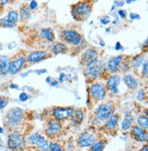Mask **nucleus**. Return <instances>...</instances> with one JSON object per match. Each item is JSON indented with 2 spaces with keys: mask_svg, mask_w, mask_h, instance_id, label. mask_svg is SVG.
I'll return each mask as SVG.
<instances>
[{
  "mask_svg": "<svg viewBox=\"0 0 148 151\" xmlns=\"http://www.w3.org/2000/svg\"><path fill=\"white\" fill-rule=\"evenodd\" d=\"M24 120V110L19 107H14L6 112V125L11 129H16Z\"/></svg>",
  "mask_w": 148,
  "mask_h": 151,
  "instance_id": "obj_1",
  "label": "nucleus"
},
{
  "mask_svg": "<svg viewBox=\"0 0 148 151\" xmlns=\"http://www.w3.org/2000/svg\"><path fill=\"white\" fill-rule=\"evenodd\" d=\"M26 140L25 137L18 131H14L8 136L7 147L13 151H21L26 147Z\"/></svg>",
  "mask_w": 148,
  "mask_h": 151,
  "instance_id": "obj_2",
  "label": "nucleus"
},
{
  "mask_svg": "<svg viewBox=\"0 0 148 151\" xmlns=\"http://www.w3.org/2000/svg\"><path fill=\"white\" fill-rule=\"evenodd\" d=\"M92 11V6L88 2H80L73 6L72 15L75 19L84 20L87 19Z\"/></svg>",
  "mask_w": 148,
  "mask_h": 151,
  "instance_id": "obj_3",
  "label": "nucleus"
},
{
  "mask_svg": "<svg viewBox=\"0 0 148 151\" xmlns=\"http://www.w3.org/2000/svg\"><path fill=\"white\" fill-rule=\"evenodd\" d=\"M62 39L75 47H79L83 43V37L73 29H66L62 32Z\"/></svg>",
  "mask_w": 148,
  "mask_h": 151,
  "instance_id": "obj_4",
  "label": "nucleus"
},
{
  "mask_svg": "<svg viewBox=\"0 0 148 151\" xmlns=\"http://www.w3.org/2000/svg\"><path fill=\"white\" fill-rule=\"evenodd\" d=\"M114 105L111 103H104L101 104L96 110V116L97 119L101 121L107 120L108 118L114 114Z\"/></svg>",
  "mask_w": 148,
  "mask_h": 151,
  "instance_id": "obj_5",
  "label": "nucleus"
},
{
  "mask_svg": "<svg viewBox=\"0 0 148 151\" xmlns=\"http://www.w3.org/2000/svg\"><path fill=\"white\" fill-rule=\"evenodd\" d=\"M26 142L32 146L37 147L41 151L49 150V145L48 142L46 141V139L38 133H34L32 135H30L26 140Z\"/></svg>",
  "mask_w": 148,
  "mask_h": 151,
  "instance_id": "obj_6",
  "label": "nucleus"
},
{
  "mask_svg": "<svg viewBox=\"0 0 148 151\" xmlns=\"http://www.w3.org/2000/svg\"><path fill=\"white\" fill-rule=\"evenodd\" d=\"M103 68H104V65L101 61L99 60L94 61L93 63L87 66V68H86L87 77L91 80H94L100 77L101 71L103 70Z\"/></svg>",
  "mask_w": 148,
  "mask_h": 151,
  "instance_id": "obj_7",
  "label": "nucleus"
},
{
  "mask_svg": "<svg viewBox=\"0 0 148 151\" xmlns=\"http://www.w3.org/2000/svg\"><path fill=\"white\" fill-rule=\"evenodd\" d=\"M89 92L92 99H94L97 101H101L105 98L107 88L102 83H94L90 86Z\"/></svg>",
  "mask_w": 148,
  "mask_h": 151,
  "instance_id": "obj_8",
  "label": "nucleus"
},
{
  "mask_svg": "<svg viewBox=\"0 0 148 151\" xmlns=\"http://www.w3.org/2000/svg\"><path fill=\"white\" fill-rule=\"evenodd\" d=\"M74 112V109L72 107H61V106H57V107H54L52 110V116L55 119L58 120V121H62V120H66L68 117H70L72 116Z\"/></svg>",
  "mask_w": 148,
  "mask_h": 151,
  "instance_id": "obj_9",
  "label": "nucleus"
},
{
  "mask_svg": "<svg viewBox=\"0 0 148 151\" xmlns=\"http://www.w3.org/2000/svg\"><path fill=\"white\" fill-rule=\"evenodd\" d=\"M26 63V58L24 55L16 57V58H14L11 62H10L8 73L12 76L17 74L21 69L25 67Z\"/></svg>",
  "mask_w": 148,
  "mask_h": 151,
  "instance_id": "obj_10",
  "label": "nucleus"
},
{
  "mask_svg": "<svg viewBox=\"0 0 148 151\" xmlns=\"http://www.w3.org/2000/svg\"><path fill=\"white\" fill-rule=\"evenodd\" d=\"M96 135L93 132L86 131L83 132L79 137H78V145L82 147H92L94 143H96Z\"/></svg>",
  "mask_w": 148,
  "mask_h": 151,
  "instance_id": "obj_11",
  "label": "nucleus"
},
{
  "mask_svg": "<svg viewBox=\"0 0 148 151\" xmlns=\"http://www.w3.org/2000/svg\"><path fill=\"white\" fill-rule=\"evenodd\" d=\"M62 129V124L60 121L55 119V118H51L48 120L46 124V134L49 137H56L57 136Z\"/></svg>",
  "mask_w": 148,
  "mask_h": 151,
  "instance_id": "obj_12",
  "label": "nucleus"
},
{
  "mask_svg": "<svg viewBox=\"0 0 148 151\" xmlns=\"http://www.w3.org/2000/svg\"><path fill=\"white\" fill-rule=\"evenodd\" d=\"M96 60H97V52L94 48L87 49L83 53V55L81 57V63L86 67Z\"/></svg>",
  "mask_w": 148,
  "mask_h": 151,
  "instance_id": "obj_13",
  "label": "nucleus"
},
{
  "mask_svg": "<svg viewBox=\"0 0 148 151\" xmlns=\"http://www.w3.org/2000/svg\"><path fill=\"white\" fill-rule=\"evenodd\" d=\"M48 57H49V55L46 51H34V52L29 53L26 57V58L27 63L34 64V63H37V62L44 60V59L47 58Z\"/></svg>",
  "mask_w": 148,
  "mask_h": 151,
  "instance_id": "obj_14",
  "label": "nucleus"
},
{
  "mask_svg": "<svg viewBox=\"0 0 148 151\" xmlns=\"http://www.w3.org/2000/svg\"><path fill=\"white\" fill-rule=\"evenodd\" d=\"M120 77L118 75H112L108 78L107 82V89L112 92L113 94H117L119 92L118 90V86L120 84Z\"/></svg>",
  "mask_w": 148,
  "mask_h": 151,
  "instance_id": "obj_15",
  "label": "nucleus"
},
{
  "mask_svg": "<svg viewBox=\"0 0 148 151\" xmlns=\"http://www.w3.org/2000/svg\"><path fill=\"white\" fill-rule=\"evenodd\" d=\"M131 135L132 137L139 142H144L147 138V132L139 126H133L131 128Z\"/></svg>",
  "mask_w": 148,
  "mask_h": 151,
  "instance_id": "obj_16",
  "label": "nucleus"
},
{
  "mask_svg": "<svg viewBox=\"0 0 148 151\" xmlns=\"http://www.w3.org/2000/svg\"><path fill=\"white\" fill-rule=\"evenodd\" d=\"M123 61H124L123 56H116V57L110 58L108 61V64H107V69L112 73L116 72L117 69L120 68Z\"/></svg>",
  "mask_w": 148,
  "mask_h": 151,
  "instance_id": "obj_17",
  "label": "nucleus"
},
{
  "mask_svg": "<svg viewBox=\"0 0 148 151\" xmlns=\"http://www.w3.org/2000/svg\"><path fill=\"white\" fill-rule=\"evenodd\" d=\"M119 122V115L117 114H113L107 120H105L104 127L107 129V130H114V129L117 127Z\"/></svg>",
  "mask_w": 148,
  "mask_h": 151,
  "instance_id": "obj_18",
  "label": "nucleus"
},
{
  "mask_svg": "<svg viewBox=\"0 0 148 151\" xmlns=\"http://www.w3.org/2000/svg\"><path fill=\"white\" fill-rule=\"evenodd\" d=\"M10 62L11 60L7 56L0 55V75L5 76L8 73Z\"/></svg>",
  "mask_w": 148,
  "mask_h": 151,
  "instance_id": "obj_19",
  "label": "nucleus"
},
{
  "mask_svg": "<svg viewBox=\"0 0 148 151\" xmlns=\"http://www.w3.org/2000/svg\"><path fill=\"white\" fill-rule=\"evenodd\" d=\"M39 35L44 40H46L48 42L54 41L55 38H56L54 32H53V30L51 28H43V29H41L40 32H39Z\"/></svg>",
  "mask_w": 148,
  "mask_h": 151,
  "instance_id": "obj_20",
  "label": "nucleus"
},
{
  "mask_svg": "<svg viewBox=\"0 0 148 151\" xmlns=\"http://www.w3.org/2000/svg\"><path fill=\"white\" fill-rule=\"evenodd\" d=\"M133 122H134L133 116H131V114L126 112L124 114V120H123L122 126H121L122 130L126 131V130H128V129H130L133 127Z\"/></svg>",
  "mask_w": 148,
  "mask_h": 151,
  "instance_id": "obj_21",
  "label": "nucleus"
},
{
  "mask_svg": "<svg viewBox=\"0 0 148 151\" xmlns=\"http://www.w3.org/2000/svg\"><path fill=\"white\" fill-rule=\"evenodd\" d=\"M124 82L130 89H135L137 87H138V83H137L136 79L133 77L132 75H124Z\"/></svg>",
  "mask_w": 148,
  "mask_h": 151,
  "instance_id": "obj_22",
  "label": "nucleus"
},
{
  "mask_svg": "<svg viewBox=\"0 0 148 151\" xmlns=\"http://www.w3.org/2000/svg\"><path fill=\"white\" fill-rule=\"evenodd\" d=\"M67 50V47L64 44V43H60V42H56L54 43L51 47V52L53 54H61V53H65Z\"/></svg>",
  "mask_w": 148,
  "mask_h": 151,
  "instance_id": "obj_23",
  "label": "nucleus"
},
{
  "mask_svg": "<svg viewBox=\"0 0 148 151\" xmlns=\"http://www.w3.org/2000/svg\"><path fill=\"white\" fill-rule=\"evenodd\" d=\"M72 120L75 122L76 124H80L83 121V118H84V113L82 110L78 109V110H74L72 116Z\"/></svg>",
  "mask_w": 148,
  "mask_h": 151,
  "instance_id": "obj_24",
  "label": "nucleus"
},
{
  "mask_svg": "<svg viewBox=\"0 0 148 151\" xmlns=\"http://www.w3.org/2000/svg\"><path fill=\"white\" fill-rule=\"evenodd\" d=\"M144 56L143 55H138V56H136L135 58H133V60L131 62V65H132V67L134 68H138L144 64Z\"/></svg>",
  "mask_w": 148,
  "mask_h": 151,
  "instance_id": "obj_25",
  "label": "nucleus"
},
{
  "mask_svg": "<svg viewBox=\"0 0 148 151\" xmlns=\"http://www.w3.org/2000/svg\"><path fill=\"white\" fill-rule=\"evenodd\" d=\"M137 123L144 130H148V117L145 115H140L137 117Z\"/></svg>",
  "mask_w": 148,
  "mask_h": 151,
  "instance_id": "obj_26",
  "label": "nucleus"
},
{
  "mask_svg": "<svg viewBox=\"0 0 148 151\" xmlns=\"http://www.w3.org/2000/svg\"><path fill=\"white\" fill-rule=\"evenodd\" d=\"M20 17L23 20H26L30 17V8L27 5H23L20 8Z\"/></svg>",
  "mask_w": 148,
  "mask_h": 151,
  "instance_id": "obj_27",
  "label": "nucleus"
},
{
  "mask_svg": "<svg viewBox=\"0 0 148 151\" xmlns=\"http://www.w3.org/2000/svg\"><path fill=\"white\" fill-rule=\"evenodd\" d=\"M6 18L10 21L11 23H13L14 25L18 21V18H19V15L17 13V11L16 10H11V11H9L8 14H7V17Z\"/></svg>",
  "mask_w": 148,
  "mask_h": 151,
  "instance_id": "obj_28",
  "label": "nucleus"
},
{
  "mask_svg": "<svg viewBox=\"0 0 148 151\" xmlns=\"http://www.w3.org/2000/svg\"><path fill=\"white\" fill-rule=\"evenodd\" d=\"M104 146H105L104 142L102 141V140H100V141L96 142L91 147L90 151H103L104 148Z\"/></svg>",
  "mask_w": 148,
  "mask_h": 151,
  "instance_id": "obj_29",
  "label": "nucleus"
},
{
  "mask_svg": "<svg viewBox=\"0 0 148 151\" xmlns=\"http://www.w3.org/2000/svg\"><path fill=\"white\" fill-rule=\"evenodd\" d=\"M49 151H64V149L58 143L51 142L49 144Z\"/></svg>",
  "mask_w": 148,
  "mask_h": 151,
  "instance_id": "obj_30",
  "label": "nucleus"
},
{
  "mask_svg": "<svg viewBox=\"0 0 148 151\" xmlns=\"http://www.w3.org/2000/svg\"><path fill=\"white\" fill-rule=\"evenodd\" d=\"M0 25H1L2 27H13L15 26L13 23L10 22V21L6 17H4V18H2L1 20H0Z\"/></svg>",
  "mask_w": 148,
  "mask_h": 151,
  "instance_id": "obj_31",
  "label": "nucleus"
},
{
  "mask_svg": "<svg viewBox=\"0 0 148 151\" xmlns=\"http://www.w3.org/2000/svg\"><path fill=\"white\" fill-rule=\"evenodd\" d=\"M142 75L145 78H148V61H144L143 64V68H142Z\"/></svg>",
  "mask_w": 148,
  "mask_h": 151,
  "instance_id": "obj_32",
  "label": "nucleus"
},
{
  "mask_svg": "<svg viewBox=\"0 0 148 151\" xmlns=\"http://www.w3.org/2000/svg\"><path fill=\"white\" fill-rule=\"evenodd\" d=\"M7 103H8V100L6 98H4V96H0V110L5 109Z\"/></svg>",
  "mask_w": 148,
  "mask_h": 151,
  "instance_id": "obj_33",
  "label": "nucleus"
},
{
  "mask_svg": "<svg viewBox=\"0 0 148 151\" xmlns=\"http://www.w3.org/2000/svg\"><path fill=\"white\" fill-rule=\"evenodd\" d=\"M100 21H101V23H102L103 25H107V24L110 22V17H107V16H104V17H103L100 19Z\"/></svg>",
  "mask_w": 148,
  "mask_h": 151,
  "instance_id": "obj_34",
  "label": "nucleus"
},
{
  "mask_svg": "<svg viewBox=\"0 0 148 151\" xmlns=\"http://www.w3.org/2000/svg\"><path fill=\"white\" fill-rule=\"evenodd\" d=\"M28 99V95L26 94V93H21L20 96H19V100L22 101V102H25Z\"/></svg>",
  "mask_w": 148,
  "mask_h": 151,
  "instance_id": "obj_35",
  "label": "nucleus"
},
{
  "mask_svg": "<svg viewBox=\"0 0 148 151\" xmlns=\"http://www.w3.org/2000/svg\"><path fill=\"white\" fill-rule=\"evenodd\" d=\"M144 90H139L138 93H137V99L139 101H143L144 100Z\"/></svg>",
  "mask_w": 148,
  "mask_h": 151,
  "instance_id": "obj_36",
  "label": "nucleus"
},
{
  "mask_svg": "<svg viewBox=\"0 0 148 151\" xmlns=\"http://www.w3.org/2000/svg\"><path fill=\"white\" fill-rule=\"evenodd\" d=\"M36 6H37V3H36V1H31V3H30V6H29V8H30V10H33V9H35Z\"/></svg>",
  "mask_w": 148,
  "mask_h": 151,
  "instance_id": "obj_37",
  "label": "nucleus"
},
{
  "mask_svg": "<svg viewBox=\"0 0 148 151\" xmlns=\"http://www.w3.org/2000/svg\"><path fill=\"white\" fill-rule=\"evenodd\" d=\"M130 18H131V19H139L140 17H139V15H137V14L131 13V14H130Z\"/></svg>",
  "mask_w": 148,
  "mask_h": 151,
  "instance_id": "obj_38",
  "label": "nucleus"
},
{
  "mask_svg": "<svg viewBox=\"0 0 148 151\" xmlns=\"http://www.w3.org/2000/svg\"><path fill=\"white\" fill-rule=\"evenodd\" d=\"M118 14H119V16H120L121 17L124 18V17H125V15H126V12L124 11V10H119V11H118Z\"/></svg>",
  "mask_w": 148,
  "mask_h": 151,
  "instance_id": "obj_39",
  "label": "nucleus"
},
{
  "mask_svg": "<svg viewBox=\"0 0 148 151\" xmlns=\"http://www.w3.org/2000/svg\"><path fill=\"white\" fill-rule=\"evenodd\" d=\"M124 1H114V5L117 6H124Z\"/></svg>",
  "mask_w": 148,
  "mask_h": 151,
  "instance_id": "obj_40",
  "label": "nucleus"
},
{
  "mask_svg": "<svg viewBox=\"0 0 148 151\" xmlns=\"http://www.w3.org/2000/svg\"><path fill=\"white\" fill-rule=\"evenodd\" d=\"M143 47H144V49L148 50V37H147V39H146V40L144 41V45H143Z\"/></svg>",
  "mask_w": 148,
  "mask_h": 151,
  "instance_id": "obj_41",
  "label": "nucleus"
},
{
  "mask_svg": "<svg viewBox=\"0 0 148 151\" xmlns=\"http://www.w3.org/2000/svg\"><path fill=\"white\" fill-rule=\"evenodd\" d=\"M115 49H116V50H120V49H122V46H121V44H120L119 42H117V43H116Z\"/></svg>",
  "mask_w": 148,
  "mask_h": 151,
  "instance_id": "obj_42",
  "label": "nucleus"
},
{
  "mask_svg": "<svg viewBox=\"0 0 148 151\" xmlns=\"http://www.w3.org/2000/svg\"><path fill=\"white\" fill-rule=\"evenodd\" d=\"M139 151H148V145H144L142 147V148Z\"/></svg>",
  "mask_w": 148,
  "mask_h": 151,
  "instance_id": "obj_43",
  "label": "nucleus"
},
{
  "mask_svg": "<svg viewBox=\"0 0 148 151\" xmlns=\"http://www.w3.org/2000/svg\"><path fill=\"white\" fill-rule=\"evenodd\" d=\"M65 78H66V75L62 73V74L60 75V81H62V80H63V81H64Z\"/></svg>",
  "mask_w": 148,
  "mask_h": 151,
  "instance_id": "obj_44",
  "label": "nucleus"
},
{
  "mask_svg": "<svg viewBox=\"0 0 148 151\" xmlns=\"http://www.w3.org/2000/svg\"><path fill=\"white\" fill-rule=\"evenodd\" d=\"M10 88H17L18 87L16 85H11V86H10Z\"/></svg>",
  "mask_w": 148,
  "mask_h": 151,
  "instance_id": "obj_45",
  "label": "nucleus"
},
{
  "mask_svg": "<svg viewBox=\"0 0 148 151\" xmlns=\"http://www.w3.org/2000/svg\"><path fill=\"white\" fill-rule=\"evenodd\" d=\"M53 82H54V83H51L52 86H57V82L56 81H53Z\"/></svg>",
  "mask_w": 148,
  "mask_h": 151,
  "instance_id": "obj_46",
  "label": "nucleus"
},
{
  "mask_svg": "<svg viewBox=\"0 0 148 151\" xmlns=\"http://www.w3.org/2000/svg\"><path fill=\"white\" fill-rule=\"evenodd\" d=\"M144 115L148 117V109H145V110H144Z\"/></svg>",
  "mask_w": 148,
  "mask_h": 151,
  "instance_id": "obj_47",
  "label": "nucleus"
},
{
  "mask_svg": "<svg viewBox=\"0 0 148 151\" xmlns=\"http://www.w3.org/2000/svg\"><path fill=\"white\" fill-rule=\"evenodd\" d=\"M3 131H4V130H3V128H2V127H0V134L3 133Z\"/></svg>",
  "mask_w": 148,
  "mask_h": 151,
  "instance_id": "obj_48",
  "label": "nucleus"
},
{
  "mask_svg": "<svg viewBox=\"0 0 148 151\" xmlns=\"http://www.w3.org/2000/svg\"><path fill=\"white\" fill-rule=\"evenodd\" d=\"M127 4H130V3H132V2H134V1H130V0H128V1H125Z\"/></svg>",
  "mask_w": 148,
  "mask_h": 151,
  "instance_id": "obj_49",
  "label": "nucleus"
},
{
  "mask_svg": "<svg viewBox=\"0 0 148 151\" xmlns=\"http://www.w3.org/2000/svg\"><path fill=\"white\" fill-rule=\"evenodd\" d=\"M100 44H101L102 46H104V42H103V41H101V42H100Z\"/></svg>",
  "mask_w": 148,
  "mask_h": 151,
  "instance_id": "obj_50",
  "label": "nucleus"
},
{
  "mask_svg": "<svg viewBox=\"0 0 148 151\" xmlns=\"http://www.w3.org/2000/svg\"><path fill=\"white\" fill-rule=\"evenodd\" d=\"M146 141H147V145H148V135H147V138H146Z\"/></svg>",
  "mask_w": 148,
  "mask_h": 151,
  "instance_id": "obj_51",
  "label": "nucleus"
},
{
  "mask_svg": "<svg viewBox=\"0 0 148 151\" xmlns=\"http://www.w3.org/2000/svg\"><path fill=\"white\" fill-rule=\"evenodd\" d=\"M2 141V140H1V137H0V142H1Z\"/></svg>",
  "mask_w": 148,
  "mask_h": 151,
  "instance_id": "obj_52",
  "label": "nucleus"
}]
</instances>
